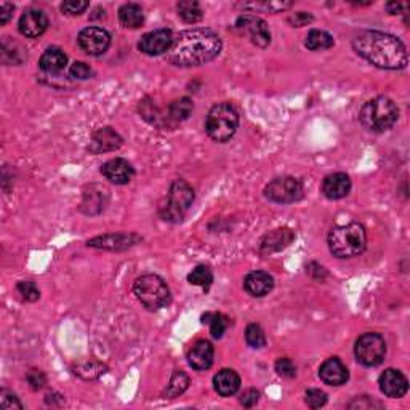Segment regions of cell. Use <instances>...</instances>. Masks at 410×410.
I'll use <instances>...</instances> for the list:
<instances>
[{
  "instance_id": "obj_6",
  "label": "cell",
  "mask_w": 410,
  "mask_h": 410,
  "mask_svg": "<svg viewBox=\"0 0 410 410\" xmlns=\"http://www.w3.org/2000/svg\"><path fill=\"white\" fill-rule=\"evenodd\" d=\"M133 293L138 302L149 311H157L170 303V289L157 274H143L133 284Z\"/></svg>"
},
{
  "instance_id": "obj_33",
  "label": "cell",
  "mask_w": 410,
  "mask_h": 410,
  "mask_svg": "<svg viewBox=\"0 0 410 410\" xmlns=\"http://www.w3.org/2000/svg\"><path fill=\"white\" fill-rule=\"evenodd\" d=\"M292 2H274V0H266V2H253V3H243V10H250V12H264V13H279L284 10L290 8Z\"/></svg>"
},
{
  "instance_id": "obj_24",
  "label": "cell",
  "mask_w": 410,
  "mask_h": 410,
  "mask_svg": "<svg viewBox=\"0 0 410 410\" xmlns=\"http://www.w3.org/2000/svg\"><path fill=\"white\" fill-rule=\"evenodd\" d=\"M108 190L98 185L90 186V190L84 192V202H82V212L87 215H98L103 212L108 204Z\"/></svg>"
},
{
  "instance_id": "obj_9",
  "label": "cell",
  "mask_w": 410,
  "mask_h": 410,
  "mask_svg": "<svg viewBox=\"0 0 410 410\" xmlns=\"http://www.w3.org/2000/svg\"><path fill=\"white\" fill-rule=\"evenodd\" d=\"M303 183L295 176H279L264 188V197L274 204H293L303 199Z\"/></svg>"
},
{
  "instance_id": "obj_30",
  "label": "cell",
  "mask_w": 410,
  "mask_h": 410,
  "mask_svg": "<svg viewBox=\"0 0 410 410\" xmlns=\"http://www.w3.org/2000/svg\"><path fill=\"white\" fill-rule=\"evenodd\" d=\"M188 386H190V376L183 372V370H175L170 379V383L167 385V390H165L164 393V396L169 399L178 397L188 390Z\"/></svg>"
},
{
  "instance_id": "obj_1",
  "label": "cell",
  "mask_w": 410,
  "mask_h": 410,
  "mask_svg": "<svg viewBox=\"0 0 410 410\" xmlns=\"http://www.w3.org/2000/svg\"><path fill=\"white\" fill-rule=\"evenodd\" d=\"M221 47L223 43L217 32L208 27H192L175 36L167 58L174 66L191 68V66H201L217 58Z\"/></svg>"
},
{
  "instance_id": "obj_16",
  "label": "cell",
  "mask_w": 410,
  "mask_h": 410,
  "mask_svg": "<svg viewBox=\"0 0 410 410\" xmlns=\"http://www.w3.org/2000/svg\"><path fill=\"white\" fill-rule=\"evenodd\" d=\"M101 174L104 178L114 183V185H127L135 176V169L132 167L129 160L115 157L108 160L106 164H103Z\"/></svg>"
},
{
  "instance_id": "obj_3",
  "label": "cell",
  "mask_w": 410,
  "mask_h": 410,
  "mask_svg": "<svg viewBox=\"0 0 410 410\" xmlns=\"http://www.w3.org/2000/svg\"><path fill=\"white\" fill-rule=\"evenodd\" d=\"M367 246V234L361 223H348L332 228L329 248L337 258H353L361 255Z\"/></svg>"
},
{
  "instance_id": "obj_38",
  "label": "cell",
  "mask_w": 410,
  "mask_h": 410,
  "mask_svg": "<svg viewBox=\"0 0 410 410\" xmlns=\"http://www.w3.org/2000/svg\"><path fill=\"white\" fill-rule=\"evenodd\" d=\"M276 372L284 379H295L297 376V365L293 364L292 359L289 358H281L276 361Z\"/></svg>"
},
{
  "instance_id": "obj_26",
  "label": "cell",
  "mask_w": 410,
  "mask_h": 410,
  "mask_svg": "<svg viewBox=\"0 0 410 410\" xmlns=\"http://www.w3.org/2000/svg\"><path fill=\"white\" fill-rule=\"evenodd\" d=\"M119 20L124 27L129 29H138L145 23V13L138 3H125L119 8Z\"/></svg>"
},
{
  "instance_id": "obj_39",
  "label": "cell",
  "mask_w": 410,
  "mask_h": 410,
  "mask_svg": "<svg viewBox=\"0 0 410 410\" xmlns=\"http://www.w3.org/2000/svg\"><path fill=\"white\" fill-rule=\"evenodd\" d=\"M304 402L309 409H320L327 404V395L320 390H308L304 395Z\"/></svg>"
},
{
  "instance_id": "obj_20",
  "label": "cell",
  "mask_w": 410,
  "mask_h": 410,
  "mask_svg": "<svg viewBox=\"0 0 410 410\" xmlns=\"http://www.w3.org/2000/svg\"><path fill=\"white\" fill-rule=\"evenodd\" d=\"M351 191V180L346 174H332L327 175L323 181V194L330 199V201H338V199L346 197Z\"/></svg>"
},
{
  "instance_id": "obj_47",
  "label": "cell",
  "mask_w": 410,
  "mask_h": 410,
  "mask_svg": "<svg viewBox=\"0 0 410 410\" xmlns=\"http://www.w3.org/2000/svg\"><path fill=\"white\" fill-rule=\"evenodd\" d=\"M385 8L388 10V13L397 15V13H401L402 10H407L409 8V3H404V2H390V3H386Z\"/></svg>"
},
{
  "instance_id": "obj_35",
  "label": "cell",
  "mask_w": 410,
  "mask_h": 410,
  "mask_svg": "<svg viewBox=\"0 0 410 410\" xmlns=\"http://www.w3.org/2000/svg\"><path fill=\"white\" fill-rule=\"evenodd\" d=\"M246 341L248 346L255 348V350L263 348L266 345V335H264V330L262 329V325L248 324L246 329Z\"/></svg>"
},
{
  "instance_id": "obj_7",
  "label": "cell",
  "mask_w": 410,
  "mask_h": 410,
  "mask_svg": "<svg viewBox=\"0 0 410 410\" xmlns=\"http://www.w3.org/2000/svg\"><path fill=\"white\" fill-rule=\"evenodd\" d=\"M194 202V190L185 180H175L171 183L167 201L160 205L159 213L162 220L169 223H180L185 218L188 210Z\"/></svg>"
},
{
  "instance_id": "obj_11",
  "label": "cell",
  "mask_w": 410,
  "mask_h": 410,
  "mask_svg": "<svg viewBox=\"0 0 410 410\" xmlns=\"http://www.w3.org/2000/svg\"><path fill=\"white\" fill-rule=\"evenodd\" d=\"M77 43L90 57H99L106 53L111 45V36L103 27H85L79 32Z\"/></svg>"
},
{
  "instance_id": "obj_21",
  "label": "cell",
  "mask_w": 410,
  "mask_h": 410,
  "mask_svg": "<svg viewBox=\"0 0 410 410\" xmlns=\"http://www.w3.org/2000/svg\"><path fill=\"white\" fill-rule=\"evenodd\" d=\"M293 239H295V234H293V231L290 228L274 229L263 236L262 242H260V252L263 255L281 252L282 248L289 247Z\"/></svg>"
},
{
  "instance_id": "obj_15",
  "label": "cell",
  "mask_w": 410,
  "mask_h": 410,
  "mask_svg": "<svg viewBox=\"0 0 410 410\" xmlns=\"http://www.w3.org/2000/svg\"><path fill=\"white\" fill-rule=\"evenodd\" d=\"M48 27V18L47 15L42 12V10H26V12L21 15L20 23H18V29L21 34L24 37L29 38H36L38 36H42L43 32L47 31Z\"/></svg>"
},
{
  "instance_id": "obj_10",
  "label": "cell",
  "mask_w": 410,
  "mask_h": 410,
  "mask_svg": "<svg viewBox=\"0 0 410 410\" xmlns=\"http://www.w3.org/2000/svg\"><path fill=\"white\" fill-rule=\"evenodd\" d=\"M236 29L241 34H246L253 45L260 48H266L271 42V32L268 29L266 21L258 18L255 15H242L236 21Z\"/></svg>"
},
{
  "instance_id": "obj_45",
  "label": "cell",
  "mask_w": 410,
  "mask_h": 410,
  "mask_svg": "<svg viewBox=\"0 0 410 410\" xmlns=\"http://www.w3.org/2000/svg\"><path fill=\"white\" fill-rule=\"evenodd\" d=\"M258 399H260V393H258L257 390H253V388H250V390H247V391H243V393H242V396H241V404H242L243 407L250 409V407H253V406H257Z\"/></svg>"
},
{
  "instance_id": "obj_22",
  "label": "cell",
  "mask_w": 410,
  "mask_h": 410,
  "mask_svg": "<svg viewBox=\"0 0 410 410\" xmlns=\"http://www.w3.org/2000/svg\"><path fill=\"white\" fill-rule=\"evenodd\" d=\"M243 289L252 297H264L274 289V279L266 271H253L243 279Z\"/></svg>"
},
{
  "instance_id": "obj_42",
  "label": "cell",
  "mask_w": 410,
  "mask_h": 410,
  "mask_svg": "<svg viewBox=\"0 0 410 410\" xmlns=\"http://www.w3.org/2000/svg\"><path fill=\"white\" fill-rule=\"evenodd\" d=\"M69 74H71V77H74V79L87 80V79H90V77H93V74L95 73H93V69L88 64L82 63V61H76V63L71 66Z\"/></svg>"
},
{
  "instance_id": "obj_37",
  "label": "cell",
  "mask_w": 410,
  "mask_h": 410,
  "mask_svg": "<svg viewBox=\"0 0 410 410\" xmlns=\"http://www.w3.org/2000/svg\"><path fill=\"white\" fill-rule=\"evenodd\" d=\"M348 409L374 410V409H383V404L375 401V399L370 397V396H358V397H354L350 404H348Z\"/></svg>"
},
{
  "instance_id": "obj_13",
  "label": "cell",
  "mask_w": 410,
  "mask_h": 410,
  "mask_svg": "<svg viewBox=\"0 0 410 410\" xmlns=\"http://www.w3.org/2000/svg\"><path fill=\"white\" fill-rule=\"evenodd\" d=\"M380 390L385 396L399 399L404 397L409 391V381L401 370L396 369H386L379 379Z\"/></svg>"
},
{
  "instance_id": "obj_2",
  "label": "cell",
  "mask_w": 410,
  "mask_h": 410,
  "mask_svg": "<svg viewBox=\"0 0 410 410\" xmlns=\"http://www.w3.org/2000/svg\"><path fill=\"white\" fill-rule=\"evenodd\" d=\"M359 57L380 69H402L407 66V48L396 36L381 31H359L353 38Z\"/></svg>"
},
{
  "instance_id": "obj_17",
  "label": "cell",
  "mask_w": 410,
  "mask_h": 410,
  "mask_svg": "<svg viewBox=\"0 0 410 410\" xmlns=\"http://www.w3.org/2000/svg\"><path fill=\"white\" fill-rule=\"evenodd\" d=\"M122 136L118 132L111 129V127H104V129H99L95 133H93L92 141H90V153L93 154H101V153H111V151H118V149L122 146Z\"/></svg>"
},
{
  "instance_id": "obj_5",
  "label": "cell",
  "mask_w": 410,
  "mask_h": 410,
  "mask_svg": "<svg viewBox=\"0 0 410 410\" xmlns=\"http://www.w3.org/2000/svg\"><path fill=\"white\" fill-rule=\"evenodd\" d=\"M239 127V113L234 104L228 101L218 103L208 111L205 119V132L217 143L229 141Z\"/></svg>"
},
{
  "instance_id": "obj_32",
  "label": "cell",
  "mask_w": 410,
  "mask_h": 410,
  "mask_svg": "<svg viewBox=\"0 0 410 410\" xmlns=\"http://www.w3.org/2000/svg\"><path fill=\"white\" fill-rule=\"evenodd\" d=\"M188 282L192 285L202 287L204 290H208L210 285L213 282V274L212 269L205 264H199L194 268L190 274H188Z\"/></svg>"
},
{
  "instance_id": "obj_31",
  "label": "cell",
  "mask_w": 410,
  "mask_h": 410,
  "mask_svg": "<svg viewBox=\"0 0 410 410\" xmlns=\"http://www.w3.org/2000/svg\"><path fill=\"white\" fill-rule=\"evenodd\" d=\"M192 109H194V104L188 97L175 99V101L169 106V119L175 122L186 120L191 115Z\"/></svg>"
},
{
  "instance_id": "obj_19",
  "label": "cell",
  "mask_w": 410,
  "mask_h": 410,
  "mask_svg": "<svg viewBox=\"0 0 410 410\" xmlns=\"http://www.w3.org/2000/svg\"><path fill=\"white\" fill-rule=\"evenodd\" d=\"M215 358L213 345L208 340H197L188 351V362L194 370H207L212 367Z\"/></svg>"
},
{
  "instance_id": "obj_40",
  "label": "cell",
  "mask_w": 410,
  "mask_h": 410,
  "mask_svg": "<svg viewBox=\"0 0 410 410\" xmlns=\"http://www.w3.org/2000/svg\"><path fill=\"white\" fill-rule=\"evenodd\" d=\"M0 407L3 410H13V409H18L21 410L23 409V404L20 402V399L16 397V395H13L12 391L8 390H3L0 391Z\"/></svg>"
},
{
  "instance_id": "obj_25",
  "label": "cell",
  "mask_w": 410,
  "mask_h": 410,
  "mask_svg": "<svg viewBox=\"0 0 410 410\" xmlns=\"http://www.w3.org/2000/svg\"><path fill=\"white\" fill-rule=\"evenodd\" d=\"M68 64V57L63 50L58 47H50L47 48L43 55L38 59V68L47 74H58L66 68Z\"/></svg>"
},
{
  "instance_id": "obj_44",
  "label": "cell",
  "mask_w": 410,
  "mask_h": 410,
  "mask_svg": "<svg viewBox=\"0 0 410 410\" xmlns=\"http://www.w3.org/2000/svg\"><path fill=\"white\" fill-rule=\"evenodd\" d=\"M313 15L311 13H306V12H298V13H293L289 16V23L293 27H303V26H308L309 23H313Z\"/></svg>"
},
{
  "instance_id": "obj_23",
  "label": "cell",
  "mask_w": 410,
  "mask_h": 410,
  "mask_svg": "<svg viewBox=\"0 0 410 410\" xmlns=\"http://www.w3.org/2000/svg\"><path fill=\"white\" fill-rule=\"evenodd\" d=\"M213 386L215 391H217L220 396L229 397L239 391L241 376L232 369H221L220 372L213 376Z\"/></svg>"
},
{
  "instance_id": "obj_18",
  "label": "cell",
  "mask_w": 410,
  "mask_h": 410,
  "mask_svg": "<svg viewBox=\"0 0 410 410\" xmlns=\"http://www.w3.org/2000/svg\"><path fill=\"white\" fill-rule=\"evenodd\" d=\"M319 376L325 385L330 386H341L350 380V372H348L346 365L341 362V359L330 358L324 361L319 369Z\"/></svg>"
},
{
  "instance_id": "obj_14",
  "label": "cell",
  "mask_w": 410,
  "mask_h": 410,
  "mask_svg": "<svg viewBox=\"0 0 410 410\" xmlns=\"http://www.w3.org/2000/svg\"><path fill=\"white\" fill-rule=\"evenodd\" d=\"M141 241L140 236L127 234V232H118V234H106L98 236L88 241V247L104 248V250H127L133 246H136Z\"/></svg>"
},
{
  "instance_id": "obj_36",
  "label": "cell",
  "mask_w": 410,
  "mask_h": 410,
  "mask_svg": "<svg viewBox=\"0 0 410 410\" xmlns=\"http://www.w3.org/2000/svg\"><path fill=\"white\" fill-rule=\"evenodd\" d=\"M16 292L20 293L24 302H37L41 298V290L37 289L36 282L32 281H21L16 284Z\"/></svg>"
},
{
  "instance_id": "obj_4",
  "label": "cell",
  "mask_w": 410,
  "mask_h": 410,
  "mask_svg": "<svg viewBox=\"0 0 410 410\" xmlns=\"http://www.w3.org/2000/svg\"><path fill=\"white\" fill-rule=\"evenodd\" d=\"M399 119L396 103L388 97H376L362 106L359 120L365 129L374 133H383L395 127Z\"/></svg>"
},
{
  "instance_id": "obj_12",
  "label": "cell",
  "mask_w": 410,
  "mask_h": 410,
  "mask_svg": "<svg viewBox=\"0 0 410 410\" xmlns=\"http://www.w3.org/2000/svg\"><path fill=\"white\" fill-rule=\"evenodd\" d=\"M174 41L175 36L170 29H156L141 37L138 48L148 57H159V55L170 52Z\"/></svg>"
},
{
  "instance_id": "obj_46",
  "label": "cell",
  "mask_w": 410,
  "mask_h": 410,
  "mask_svg": "<svg viewBox=\"0 0 410 410\" xmlns=\"http://www.w3.org/2000/svg\"><path fill=\"white\" fill-rule=\"evenodd\" d=\"M13 10L15 5L8 3V2H2L0 3V26H5L10 21V18L13 16Z\"/></svg>"
},
{
  "instance_id": "obj_28",
  "label": "cell",
  "mask_w": 410,
  "mask_h": 410,
  "mask_svg": "<svg viewBox=\"0 0 410 410\" xmlns=\"http://www.w3.org/2000/svg\"><path fill=\"white\" fill-rule=\"evenodd\" d=\"M231 320L226 318L225 314L221 313H205L202 314V324H208L210 325V334H212L213 338H221L225 335L226 329L229 327Z\"/></svg>"
},
{
  "instance_id": "obj_43",
  "label": "cell",
  "mask_w": 410,
  "mask_h": 410,
  "mask_svg": "<svg viewBox=\"0 0 410 410\" xmlns=\"http://www.w3.org/2000/svg\"><path fill=\"white\" fill-rule=\"evenodd\" d=\"M26 380H27V383H29L31 390H34V391L42 390V388L47 385L45 374H43L42 370H37V369L29 370V372H27V375H26Z\"/></svg>"
},
{
  "instance_id": "obj_41",
  "label": "cell",
  "mask_w": 410,
  "mask_h": 410,
  "mask_svg": "<svg viewBox=\"0 0 410 410\" xmlns=\"http://www.w3.org/2000/svg\"><path fill=\"white\" fill-rule=\"evenodd\" d=\"M88 5L90 3L85 2V0H66V2L61 3V10H63L66 15L76 16L84 13L88 8Z\"/></svg>"
},
{
  "instance_id": "obj_29",
  "label": "cell",
  "mask_w": 410,
  "mask_h": 410,
  "mask_svg": "<svg viewBox=\"0 0 410 410\" xmlns=\"http://www.w3.org/2000/svg\"><path fill=\"white\" fill-rule=\"evenodd\" d=\"M176 10H178L180 18L190 24L199 23L204 16L201 5L194 2V0H181V2L176 3Z\"/></svg>"
},
{
  "instance_id": "obj_34",
  "label": "cell",
  "mask_w": 410,
  "mask_h": 410,
  "mask_svg": "<svg viewBox=\"0 0 410 410\" xmlns=\"http://www.w3.org/2000/svg\"><path fill=\"white\" fill-rule=\"evenodd\" d=\"M104 370H106V367H104L103 364H99L97 361H92V362L87 361V362L76 365L74 374L82 376V379L85 380H92V379H98L99 375H103Z\"/></svg>"
},
{
  "instance_id": "obj_27",
  "label": "cell",
  "mask_w": 410,
  "mask_h": 410,
  "mask_svg": "<svg viewBox=\"0 0 410 410\" xmlns=\"http://www.w3.org/2000/svg\"><path fill=\"white\" fill-rule=\"evenodd\" d=\"M334 37H332L329 32L320 29L309 31L306 41H304V45H306V48L313 50V52H318V50H329L334 47Z\"/></svg>"
},
{
  "instance_id": "obj_8",
  "label": "cell",
  "mask_w": 410,
  "mask_h": 410,
  "mask_svg": "<svg viewBox=\"0 0 410 410\" xmlns=\"http://www.w3.org/2000/svg\"><path fill=\"white\" fill-rule=\"evenodd\" d=\"M354 356L364 367H376L383 362L386 356L385 338L380 334H374V332L361 335L354 346Z\"/></svg>"
}]
</instances>
